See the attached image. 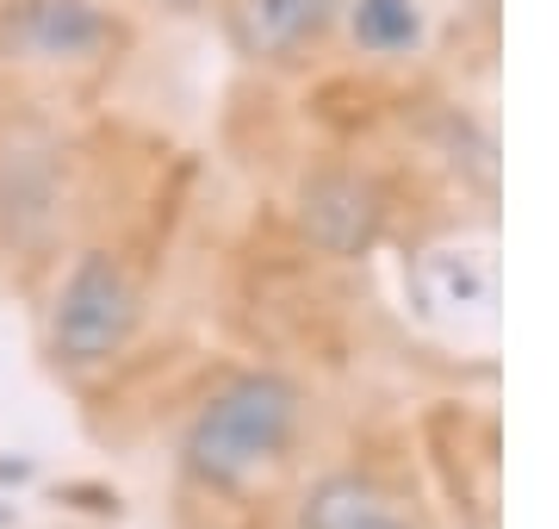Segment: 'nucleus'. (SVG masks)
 Returning a JSON list of instances; mask_svg holds the SVG:
<instances>
[{
	"mask_svg": "<svg viewBox=\"0 0 559 529\" xmlns=\"http://www.w3.org/2000/svg\"><path fill=\"white\" fill-rule=\"evenodd\" d=\"M491 262H485L479 249H436L429 262L417 268V293H423V306L441 311V306H473L485 311L491 306Z\"/></svg>",
	"mask_w": 559,
	"mask_h": 529,
	"instance_id": "nucleus-7",
	"label": "nucleus"
},
{
	"mask_svg": "<svg viewBox=\"0 0 559 529\" xmlns=\"http://www.w3.org/2000/svg\"><path fill=\"white\" fill-rule=\"evenodd\" d=\"M355 44L373 50V57H399V50H417L423 38V7L417 0H355Z\"/></svg>",
	"mask_w": 559,
	"mask_h": 529,
	"instance_id": "nucleus-8",
	"label": "nucleus"
},
{
	"mask_svg": "<svg viewBox=\"0 0 559 529\" xmlns=\"http://www.w3.org/2000/svg\"><path fill=\"white\" fill-rule=\"evenodd\" d=\"M342 0H242L237 38L249 57H286L305 38H318Z\"/></svg>",
	"mask_w": 559,
	"mask_h": 529,
	"instance_id": "nucleus-5",
	"label": "nucleus"
},
{
	"mask_svg": "<svg viewBox=\"0 0 559 529\" xmlns=\"http://www.w3.org/2000/svg\"><path fill=\"white\" fill-rule=\"evenodd\" d=\"M293 430H299V387L280 374H242L193 418L187 468L205 486H249L267 461L286 455Z\"/></svg>",
	"mask_w": 559,
	"mask_h": 529,
	"instance_id": "nucleus-1",
	"label": "nucleus"
},
{
	"mask_svg": "<svg viewBox=\"0 0 559 529\" xmlns=\"http://www.w3.org/2000/svg\"><path fill=\"white\" fill-rule=\"evenodd\" d=\"M0 44L25 62H94L119 44V25L94 0H13L0 13Z\"/></svg>",
	"mask_w": 559,
	"mask_h": 529,
	"instance_id": "nucleus-3",
	"label": "nucleus"
},
{
	"mask_svg": "<svg viewBox=\"0 0 559 529\" xmlns=\"http://www.w3.org/2000/svg\"><path fill=\"white\" fill-rule=\"evenodd\" d=\"M168 7H200V0H168Z\"/></svg>",
	"mask_w": 559,
	"mask_h": 529,
	"instance_id": "nucleus-9",
	"label": "nucleus"
},
{
	"mask_svg": "<svg viewBox=\"0 0 559 529\" xmlns=\"http://www.w3.org/2000/svg\"><path fill=\"white\" fill-rule=\"evenodd\" d=\"M305 529H417L399 510V498H385L373 480L336 473L305 498Z\"/></svg>",
	"mask_w": 559,
	"mask_h": 529,
	"instance_id": "nucleus-6",
	"label": "nucleus"
},
{
	"mask_svg": "<svg viewBox=\"0 0 559 529\" xmlns=\"http://www.w3.org/2000/svg\"><path fill=\"white\" fill-rule=\"evenodd\" d=\"M305 231L330 256H360L380 237V193L355 175H318L305 187Z\"/></svg>",
	"mask_w": 559,
	"mask_h": 529,
	"instance_id": "nucleus-4",
	"label": "nucleus"
},
{
	"mask_svg": "<svg viewBox=\"0 0 559 529\" xmlns=\"http://www.w3.org/2000/svg\"><path fill=\"white\" fill-rule=\"evenodd\" d=\"M138 330V286L124 281V268L112 256H81L75 274L62 281L57 311H50V343L62 362H106L124 337Z\"/></svg>",
	"mask_w": 559,
	"mask_h": 529,
	"instance_id": "nucleus-2",
	"label": "nucleus"
}]
</instances>
